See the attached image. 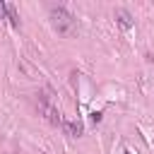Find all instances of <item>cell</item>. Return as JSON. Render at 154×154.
<instances>
[{
	"label": "cell",
	"mask_w": 154,
	"mask_h": 154,
	"mask_svg": "<svg viewBox=\"0 0 154 154\" xmlns=\"http://www.w3.org/2000/svg\"><path fill=\"white\" fill-rule=\"evenodd\" d=\"M36 103H38V111L46 116V120H51L53 125H60V128H63L65 118H63V113L53 106V101H51V94H48V91H41V94H38V99H36Z\"/></svg>",
	"instance_id": "1"
},
{
	"label": "cell",
	"mask_w": 154,
	"mask_h": 154,
	"mask_svg": "<svg viewBox=\"0 0 154 154\" xmlns=\"http://www.w3.org/2000/svg\"><path fill=\"white\" fill-rule=\"evenodd\" d=\"M51 17H53V24L58 26V31H63V34H67L75 26V19H72V14L65 7H53L51 10Z\"/></svg>",
	"instance_id": "2"
},
{
	"label": "cell",
	"mask_w": 154,
	"mask_h": 154,
	"mask_svg": "<svg viewBox=\"0 0 154 154\" xmlns=\"http://www.w3.org/2000/svg\"><path fill=\"white\" fill-rule=\"evenodd\" d=\"M0 19H7L10 24H19V14H17V10H14V5H10V2H2L0 0Z\"/></svg>",
	"instance_id": "3"
},
{
	"label": "cell",
	"mask_w": 154,
	"mask_h": 154,
	"mask_svg": "<svg viewBox=\"0 0 154 154\" xmlns=\"http://www.w3.org/2000/svg\"><path fill=\"white\" fill-rule=\"evenodd\" d=\"M63 130H65L70 137H79V135H82V125L75 123V120H67V118H65V123H63Z\"/></svg>",
	"instance_id": "4"
},
{
	"label": "cell",
	"mask_w": 154,
	"mask_h": 154,
	"mask_svg": "<svg viewBox=\"0 0 154 154\" xmlns=\"http://www.w3.org/2000/svg\"><path fill=\"white\" fill-rule=\"evenodd\" d=\"M116 19H118L120 26H130V24H132V22H130V14H128L125 10H118V12H116Z\"/></svg>",
	"instance_id": "5"
},
{
	"label": "cell",
	"mask_w": 154,
	"mask_h": 154,
	"mask_svg": "<svg viewBox=\"0 0 154 154\" xmlns=\"http://www.w3.org/2000/svg\"><path fill=\"white\" fill-rule=\"evenodd\" d=\"M125 154H130V152H125Z\"/></svg>",
	"instance_id": "6"
}]
</instances>
